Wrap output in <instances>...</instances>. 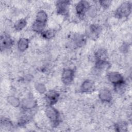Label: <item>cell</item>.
Here are the masks:
<instances>
[{"label":"cell","mask_w":132,"mask_h":132,"mask_svg":"<svg viewBox=\"0 0 132 132\" xmlns=\"http://www.w3.org/2000/svg\"><path fill=\"white\" fill-rule=\"evenodd\" d=\"M45 114L53 127H56L59 124L60 122V113L58 110L53 106H48L45 110Z\"/></svg>","instance_id":"obj_1"},{"label":"cell","mask_w":132,"mask_h":132,"mask_svg":"<svg viewBox=\"0 0 132 132\" xmlns=\"http://www.w3.org/2000/svg\"><path fill=\"white\" fill-rule=\"evenodd\" d=\"M131 11V4L128 2H124L115 11V16L119 19L128 16Z\"/></svg>","instance_id":"obj_2"},{"label":"cell","mask_w":132,"mask_h":132,"mask_svg":"<svg viewBox=\"0 0 132 132\" xmlns=\"http://www.w3.org/2000/svg\"><path fill=\"white\" fill-rule=\"evenodd\" d=\"M1 49L2 51L3 50H9L13 45L14 41L13 39L7 34H3L1 36L0 40Z\"/></svg>","instance_id":"obj_3"},{"label":"cell","mask_w":132,"mask_h":132,"mask_svg":"<svg viewBox=\"0 0 132 132\" xmlns=\"http://www.w3.org/2000/svg\"><path fill=\"white\" fill-rule=\"evenodd\" d=\"M74 77V71L73 69L68 68L63 70L61 74V80L65 85L71 84Z\"/></svg>","instance_id":"obj_4"},{"label":"cell","mask_w":132,"mask_h":132,"mask_svg":"<svg viewBox=\"0 0 132 132\" xmlns=\"http://www.w3.org/2000/svg\"><path fill=\"white\" fill-rule=\"evenodd\" d=\"M59 94L55 90L48 91L45 95V101L48 106H53L56 104L59 99Z\"/></svg>","instance_id":"obj_5"},{"label":"cell","mask_w":132,"mask_h":132,"mask_svg":"<svg viewBox=\"0 0 132 132\" xmlns=\"http://www.w3.org/2000/svg\"><path fill=\"white\" fill-rule=\"evenodd\" d=\"M90 6L89 3L87 1H79L75 6V10L77 14L80 17H83L87 12Z\"/></svg>","instance_id":"obj_6"},{"label":"cell","mask_w":132,"mask_h":132,"mask_svg":"<svg viewBox=\"0 0 132 132\" xmlns=\"http://www.w3.org/2000/svg\"><path fill=\"white\" fill-rule=\"evenodd\" d=\"M22 107L25 110H31L37 106V102L32 96L25 98L21 103Z\"/></svg>","instance_id":"obj_7"},{"label":"cell","mask_w":132,"mask_h":132,"mask_svg":"<svg viewBox=\"0 0 132 132\" xmlns=\"http://www.w3.org/2000/svg\"><path fill=\"white\" fill-rule=\"evenodd\" d=\"M70 1H59L56 3V9L58 13L61 15H66L68 13Z\"/></svg>","instance_id":"obj_8"},{"label":"cell","mask_w":132,"mask_h":132,"mask_svg":"<svg viewBox=\"0 0 132 132\" xmlns=\"http://www.w3.org/2000/svg\"><path fill=\"white\" fill-rule=\"evenodd\" d=\"M107 78L108 80L113 85L124 81L123 76L117 72H111L109 73Z\"/></svg>","instance_id":"obj_9"},{"label":"cell","mask_w":132,"mask_h":132,"mask_svg":"<svg viewBox=\"0 0 132 132\" xmlns=\"http://www.w3.org/2000/svg\"><path fill=\"white\" fill-rule=\"evenodd\" d=\"M95 85L93 81L87 79L85 80L80 86V90L82 93H90L94 91Z\"/></svg>","instance_id":"obj_10"},{"label":"cell","mask_w":132,"mask_h":132,"mask_svg":"<svg viewBox=\"0 0 132 132\" xmlns=\"http://www.w3.org/2000/svg\"><path fill=\"white\" fill-rule=\"evenodd\" d=\"M100 100L103 103H110L112 99V95L111 91L107 89L101 90L98 93Z\"/></svg>","instance_id":"obj_11"},{"label":"cell","mask_w":132,"mask_h":132,"mask_svg":"<svg viewBox=\"0 0 132 132\" xmlns=\"http://www.w3.org/2000/svg\"><path fill=\"white\" fill-rule=\"evenodd\" d=\"M102 28L98 24H92L90 26L88 31V36L90 38L95 39L97 38L101 32Z\"/></svg>","instance_id":"obj_12"},{"label":"cell","mask_w":132,"mask_h":132,"mask_svg":"<svg viewBox=\"0 0 132 132\" xmlns=\"http://www.w3.org/2000/svg\"><path fill=\"white\" fill-rule=\"evenodd\" d=\"M74 44L77 47H82L86 43V37L79 34H76L73 38Z\"/></svg>","instance_id":"obj_13"},{"label":"cell","mask_w":132,"mask_h":132,"mask_svg":"<svg viewBox=\"0 0 132 132\" xmlns=\"http://www.w3.org/2000/svg\"><path fill=\"white\" fill-rule=\"evenodd\" d=\"M29 40L28 39L22 38L19 39L17 43V47L19 51L23 52L25 51L29 46Z\"/></svg>","instance_id":"obj_14"},{"label":"cell","mask_w":132,"mask_h":132,"mask_svg":"<svg viewBox=\"0 0 132 132\" xmlns=\"http://www.w3.org/2000/svg\"><path fill=\"white\" fill-rule=\"evenodd\" d=\"M46 26V23L35 21L32 25L31 28L34 31L37 33H42L44 31Z\"/></svg>","instance_id":"obj_15"},{"label":"cell","mask_w":132,"mask_h":132,"mask_svg":"<svg viewBox=\"0 0 132 132\" xmlns=\"http://www.w3.org/2000/svg\"><path fill=\"white\" fill-rule=\"evenodd\" d=\"M95 58L96 61L107 60V52L103 48L99 49L95 53Z\"/></svg>","instance_id":"obj_16"},{"label":"cell","mask_w":132,"mask_h":132,"mask_svg":"<svg viewBox=\"0 0 132 132\" xmlns=\"http://www.w3.org/2000/svg\"><path fill=\"white\" fill-rule=\"evenodd\" d=\"M7 100L8 103L14 107H18L21 105V102L19 98L13 95L9 96L7 97Z\"/></svg>","instance_id":"obj_17"},{"label":"cell","mask_w":132,"mask_h":132,"mask_svg":"<svg viewBox=\"0 0 132 132\" xmlns=\"http://www.w3.org/2000/svg\"><path fill=\"white\" fill-rule=\"evenodd\" d=\"M47 18L48 16L46 12L43 10H40L37 13L36 21L46 23L47 20Z\"/></svg>","instance_id":"obj_18"},{"label":"cell","mask_w":132,"mask_h":132,"mask_svg":"<svg viewBox=\"0 0 132 132\" xmlns=\"http://www.w3.org/2000/svg\"><path fill=\"white\" fill-rule=\"evenodd\" d=\"M27 25V22L25 19H21L16 21L14 24V28L16 31L22 30Z\"/></svg>","instance_id":"obj_19"},{"label":"cell","mask_w":132,"mask_h":132,"mask_svg":"<svg viewBox=\"0 0 132 132\" xmlns=\"http://www.w3.org/2000/svg\"><path fill=\"white\" fill-rule=\"evenodd\" d=\"M126 84L125 81H123L117 84L114 85V90L115 92L119 94H121L124 92L125 90Z\"/></svg>","instance_id":"obj_20"},{"label":"cell","mask_w":132,"mask_h":132,"mask_svg":"<svg viewBox=\"0 0 132 132\" xmlns=\"http://www.w3.org/2000/svg\"><path fill=\"white\" fill-rule=\"evenodd\" d=\"M127 128V124L125 122H119L114 125L115 130L117 131H125Z\"/></svg>","instance_id":"obj_21"},{"label":"cell","mask_w":132,"mask_h":132,"mask_svg":"<svg viewBox=\"0 0 132 132\" xmlns=\"http://www.w3.org/2000/svg\"><path fill=\"white\" fill-rule=\"evenodd\" d=\"M55 31L54 29H47L46 30H44L43 31L42 33V37H43L45 39H51L52 38H53L55 35Z\"/></svg>","instance_id":"obj_22"},{"label":"cell","mask_w":132,"mask_h":132,"mask_svg":"<svg viewBox=\"0 0 132 132\" xmlns=\"http://www.w3.org/2000/svg\"><path fill=\"white\" fill-rule=\"evenodd\" d=\"M86 13H87L88 16H89L90 17H91V18L95 17L97 13V9L96 7L94 5L90 6Z\"/></svg>","instance_id":"obj_23"},{"label":"cell","mask_w":132,"mask_h":132,"mask_svg":"<svg viewBox=\"0 0 132 132\" xmlns=\"http://www.w3.org/2000/svg\"><path fill=\"white\" fill-rule=\"evenodd\" d=\"M35 88L37 90V91L40 94H43L45 92H46V89L45 86L42 83H41V82L36 83L35 86Z\"/></svg>","instance_id":"obj_24"},{"label":"cell","mask_w":132,"mask_h":132,"mask_svg":"<svg viewBox=\"0 0 132 132\" xmlns=\"http://www.w3.org/2000/svg\"><path fill=\"white\" fill-rule=\"evenodd\" d=\"M12 126V124L9 119L4 118L3 119H1V126L8 128Z\"/></svg>","instance_id":"obj_25"},{"label":"cell","mask_w":132,"mask_h":132,"mask_svg":"<svg viewBox=\"0 0 132 132\" xmlns=\"http://www.w3.org/2000/svg\"><path fill=\"white\" fill-rule=\"evenodd\" d=\"M111 2L110 1H99L100 5L104 8H108L111 4Z\"/></svg>","instance_id":"obj_26"},{"label":"cell","mask_w":132,"mask_h":132,"mask_svg":"<svg viewBox=\"0 0 132 132\" xmlns=\"http://www.w3.org/2000/svg\"><path fill=\"white\" fill-rule=\"evenodd\" d=\"M128 49V46L127 45V44H124V45H123L121 47V50L123 51V52H125V51H126Z\"/></svg>","instance_id":"obj_27"}]
</instances>
